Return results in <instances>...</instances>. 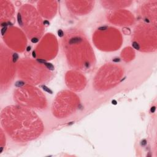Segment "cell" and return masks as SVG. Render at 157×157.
I'll list each match as a JSON object with an SVG mask.
<instances>
[{"label": "cell", "mask_w": 157, "mask_h": 157, "mask_svg": "<svg viewBox=\"0 0 157 157\" xmlns=\"http://www.w3.org/2000/svg\"><path fill=\"white\" fill-rule=\"evenodd\" d=\"M1 123L7 134L20 142L37 138L43 129L42 122L35 113L22 106L5 108L1 113Z\"/></svg>", "instance_id": "1"}, {"label": "cell", "mask_w": 157, "mask_h": 157, "mask_svg": "<svg viewBox=\"0 0 157 157\" xmlns=\"http://www.w3.org/2000/svg\"><path fill=\"white\" fill-rule=\"evenodd\" d=\"M63 46L68 63L76 70L86 72L94 64V52L80 31H67L63 39Z\"/></svg>", "instance_id": "2"}, {"label": "cell", "mask_w": 157, "mask_h": 157, "mask_svg": "<svg viewBox=\"0 0 157 157\" xmlns=\"http://www.w3.org/2000/svg\"><path fill=\"white\" fill-rule=\"evenodd\" d=\"M18 23L29 37L38 40L42 35L43 23L36 9L31 6H23L18 14Z\"/></svg>", "instance_id": "3"}, {"label": "cell", "mask_w": 157, "mask_h": 157, "mask_svg": "<svg viewBox=\"0 0 157 157\" xmlns=\"http://www.w3.org/2000/svg\"><path fill=\"white\" fill-rule=\"evenodd\" d=\"M19 76L28 83L39 84L50 78V68L33 59H23L18 63Z\"/></svg>", "instance_id": "4"}, {"label": "cell", "mask_w": 157, "mask_h": 157, "mask_svg": "<svg viewBox=\"0 0 157 157\" xmlns=\"http://www.w3.org/2000/svg\"><path fill=\"white\" fill-rule=\"evenodd\" d=\"M134 29L132 42L136 49L144 52L156 50V30L155 25L142 23L137 26Z\"/></svg>", "instance_id": "5"}, {"label": "cell", "mask_w": 157, "mask_h": 157, "mask_svg": "<svg viewBox=\"0 0 157 157\" xmlns=\"http://www.w3.org/2000/svg\"><path fill=\"white\" fill-rule=\"evenodd\" d=\"M95 45L102 50H117L121 45L122 38L120 32L111 27H103L98 29L94 35Z\"/></svg>", "instance_id": "6"}, {"label": "cell", "mask_w": 157, "mask_h": 157, "mask_svg": "<svg viewBox=\"0 0 157 157\" xmlns=\"http://www.w3.org/2000/svg\"><path fill=\"white\" fill-rule=\"evenodd\" d=\"M15 98L19 104L28 107H40L45 103V96L40 90L30 85L19 87L15 92Z\"/></svg>", "instance_id": "7"}, {"label": "cell", "mask_w": 157, "mask_h": 157, "mask_svg": "<svg viewBox=\"0 0 157 157\" xmlns=\"http://www.w3.org/2000/svg\"><path fill=\"white\" fill-rule=\"evenodd\" d=\"M77 98L74 94L69 91H64L56 98L55 102V113L60 117H65L72 113L76 109Z\"/></svg>", "instance_id": "8"}, {"label": "cell", "mask_w": 157, "mask_h": 157, "mask_svg": "<svg viewBox=\"0 0 157 157\" xmlns=\"http://www.w3.org/2000/svg\"><path fill=\"white\" fill-rule=\"evenodd\" d=\"M122 75V71L118 66H109L108 67L102 69L99 73H98L96 84L101 85V88H109L110 86L117 84Z\"/></svg>", "instance_id": "9"}, {"label": "cell", "mask_w": 157, "mask_h": 157, "mask_svg": "<svg viewBox=\"0 0 157 157\" xmlns=\"http://www.w3.org/2000/svg\"><path fill=\"white\" fill-rule=\"evenodd\" d=\"M56 42L55 36L48 34L45 38L44 37L36 48L37 55L40 58V59L47 60L55 55Z\"/></svg>", "instance_id": "10"}, {"label": "cell", "mask_w": 157, "mask_h": 157, "mask_svg": "<svg viewBox=\"0 0 157 157\" xmlns=\"http://www.w3.org/2000/svg\"><path fill=\"white\" fill-rule=\"evenodd\" d=\"M4 34H6V38H4L6 43L15 50L21 51L23 50L24 47L25 48L26 39L19 29L17 28H10Z\"/></svg>", "instance_id": "11"}]
</instances>
